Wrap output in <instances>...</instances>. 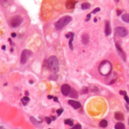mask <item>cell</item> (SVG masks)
<instances>
[{"mask_svg": "<svg viewBox=\"0 0 129 129\" xmlns=\"http://www.w3.org/2000/svg\"><path fill=\"white\" fill-rule=\"evenodd\" d=\"M76 2L75 0H67L66 2V7L67 9H73L76 5Z\"/></svg>", "mask_w": 129, "mask_h": 129, "instance_id": "30bf717a", "label": "cell"}, {"mask_svg": "<svg viewBox=\"0 0 129 129\" xmlns=\"http://www.w3.org/2000/svg\"><path fill=\"white\" fill-rule=\"evenodd\" d=\"M82 41L84 45H87L89 41V36L87 34H84L82 36Z\"/></svg>", "mask_w": 129, "mask_h": 129, "instance_id": "5bb4252c", "label": "cell"}, {"mask_svg": "<svg viewBox=\"0 0 129 129\" xmlns=\"http://www.w3.org/2000/svg\"><path fill=\"white\" fill-rule=\"evenodd\" d=\"M30 101V98H29L28 97H23L22 99H21V102H22V103L24 105V106H26L27 104V103Z\"/></svg>", "mask_w": 129, "mask_h": 129, "instance_id": "ffe728a7", "label": "cell"}, {"mask_svg": "<svg viewBox=\"0 0 129 129\" xmlns=\"http://www.w3.org/2000/svg\"><path fill=\"white\" fill-rule=\"evenodd\" d=\"M45 121H46V122L48 124H51V121H52V119L50 118V117H45Z\"/></svg>", "mask_w": 129, "mask_h": 129, "instance_id": "d4e9b609", "label": "cell"}, {"mask_svg": "<svg viewBox=\"0 0 129 129\" xmlns=\"http://www.w3.org/2000/svg\"><path fill=\"white\" fill-rule=\"evenodd\" d=\"M100 10H101V8H95L94 10H93L92 14H95V13H97V12H98Z\"/></svg>", "mask_w": 129, "mask_h": 129, "instance_id": "83f0119b", "label": "cell"}, {"mask_svg": "<svg viewBox=\"0 0 129 129\" xmlns=\"http://www.w3.org/2000/svg\"><path fill=\"white\" fill-rule=\"evenodd\" d=\"M23 22V18L20 16H14L10 20V25L11 27H18Z\"/></svg>", "mask_w": 129, "mask_h": 129, "instance_id": "277c9868", "label": "cell"}, {"mask_svg": "<svg viewBox=\"0 0 129 129\" xmlns=\"http://www.w3.org/2000/svg\"><path fill=\"white\" fill-rule=\"evenodd\" d=\"M120 94H123V95H126V92L125 91H119Z\"/></svg>", "mask_w": 129, "mask_h": 129, "instance_id": "1f68e13d", "label": "cell"}, {"mask_svg": "<svg viewBox=\"0 0 129 129\" xmlns=\"http://www.w3.org/2000/svg\"><path fill=\"white\" fill-rule=\"evenodd\" d=\"M64 122L66 124H69V125H70V126H73V124H74L73 121L72 119H66Z\"/></svg>", "mask_w": 129, "mask_h": 129, "instance_id": "7402d4cb", "label": "cell"}, {"mask_svg": "<svg viewBox=\"0 0 129 129\" xmlns=\"http://www.w3.org/2000/svg\"><path fill=\"white\" fill-rule=\"evenodd\" d=\"M115 47H116V49H117V51L119 53V56L122 58V60L124 61H125L126 60V55H125V54H124V52L123 51V50L122 49V48L119 46V44H115Z\"/></svg>", "mask_w": 129, "mask_h": 129, "instance_id": "9c48e42d", "label": "cell"}, {"mask_svg": "<svg viewBox=\"0 0 129 129\" xmlns=\"http://www.w3.org/2000/svg\"><path fill=\"white\" fill-rule=\"evenodd\" d=\"M122 13V11H120V10H117V15H120Z\"/></svg>", "mask_w": 129, "mask_h": 129, "instance_id": "d6a6232c", "label": "cell"}, {"mask_svg": "<svg viewBox=\"0 0 129 129\" xmlns=\"http://www.w3.org/2000/svg\"><path fill=\"white\" fill-rule=\"evenodd\" d=\"M88 87H84L82 89V94H88Z\"/></svg>", "mask_w": 129, "mask_h": 129, "instance_id": "cb8c5ba5", "label": "cell"}, {"mask_svg": "<svg viewBox=\"0 0 129 129\" xmlns=\"http://www.w3.org/2000/svg\"><path fill=\"white\" fill-rule=\"evenodd\" d=\"M48 63L49 65V67L52 72L57 73L59 70V63L58 60L55 56H51L48 58Z\"/></svg>", "mask_w": 129, "mask_h": 129, "instance_id": "3957f363", "label": "cell"}, {"mask_svg": "<svg viewBox=\"0 0 129 129\" xmlns=\"http://www.w3.org/2000/svg\"><path fill=\"white\" fill-rule=\"evenodd\" d=\"M115 33H116V35H118L120 37H124V36H126L128 35V30H126L124 27H116L115 28Z\"/></svg>", "mask_w": 129, "mask_h": 129, "instance_id": "8992f818", "label": "cell"}, {"mask_svg": "<svg viewBox=\"0 0 129 129\" xmlns=\"http://www.w3.org/2000/svg\"><path fill=\"white\" fill-rule=\"evenodd\" d=\"M124 100H125V101L127 102L128 104H129V98L127 95H124Z\"/></svg>", "mask_w": 129, "mask_h": 129, "instance_id": "4dcf8cb0", "label": "cell"}, {"mask_svg": "<svg viewBox=\"0 0 129 129\" xmlns=\"http://www.w3.org/2000/svg\"><path fill=\"white\" fill-rule=\"evenodd\" d=\"M91 7V5L88 2H85L83 3L82 5V8L83 10H86V9H88V8Z\"/></svg>", "mask_w": 129, "mask_h": 129, "instance_id": "44dd1931", "label": "cell"}, {"mask_svg": "<svg viewBox=\"0 0 129 129\" xmlns=\"http://www.w3.org/2000/svg\"><path fill=\"white\" fill-rule=\"evenodd\" d=\"M72 129H82V127H81V125H79V124H76V125L73 126Z\"/></svg>", "mask_w": 129, "mask_h": 129, "instance_id": "4316f807", "label": "cell"}, {"mask_svg": "<svg viewBox=\"0 0 129 129\" xmlns=\"http://www.w3.org/2000/svg\"><path fill=\"white\" fill-rule=\"evenodd\" d=\"M105 34L106 36H110L111 34V27L109 21H106V27H105Z\"/></svg>", "mask_w": 129, "mask_h": 129, "instance_id": "7c38bea8", "label": "cell"}, {"mask_svg": "<svg viewBox=\"0 0 129 129\" xmlns=\"http://www.w3.org/2000/svg\"><path fill=\"white\" fill-rule=\"evenodd\" d=\"M2 49H3V50H5V45H4V46H2Z\"/></svg>", "mask_w": 129, "mask_h": 129, "instance_id": "74e56055", "label": "cell"}, {"mask_svg": "<svg viewBox=\"0 0 129 129\" xmlns=\"http://www.w3.org/2000/svg\"><path fill=\"white\" fill-rule=\"evenodd\" d=\"M53 99H54V101H56V102H58V100H57V97H54Z\"/></svg>", "mask_w": 129, "mask_h": 129, "instance_id": "836d02e7", "label": "cell"}, {"mask_svg": "<svg viewBox=\"0 0 129 129\" xmlns=\"http://www.w3.org/2000/svg\"><path fill=\"white\" fill-rule=\"evenodd\" d=\"M11 36H12V37H16V33H12V34H11Z\"/></svg>", "mask_w": 129, "mask_h": 129, "instance_id": "e575fe53", "label": "cell"}, {"mask_svg": "<svg viewBox=\"0 0 129 129\" xmlns=\"http://www.w3.org/2000/svg\"><path fill=\"white\" fill-rule=\"evenodd\" d=\"M49 129H51V128H49Z\"/></svg>", "mask_w": 129, "mask_h": 129, "instance_id": "7bdbcfd3", "label": "cell"}, {"mask_svg": "<svg viewBox=\"0 0 129 129\" xmlns=\"http://www.w3.org/2000/svg\"><path fill=\"white\" fill-rule=\"evenodd\" d=\"M108 76V78L106 79V81L107 84H109V85H112V84H113V83H115L118 78L116 73H113V74L110 73L109 76Z\"/></svg>", "mask_w": 129, "mask_h": 129, "instance_id": "52a82bcc", "label": "cell"}, {"mask_svg": "<svg viewBox=\"0 0 129 129\" xmlns=\"http://www.w3.org/2000/svg\"><path fill=\"white\" fill-rule=\"evenodd\" d=\"M32 55V52L30 50L25 49L22 51L21 53V57H20V63L22 64H24L27 63V60L29 59V57Z\"/></svg>", "mask_w": 129, "mask_h": 129, "instance_id": "5b68a950", "label": "cell"}, {"mask_svg": "<svg viewBox=\"0 0 129 129\" xmlns=\"http://www.w3.org/2000/svg\"><path fill=\"white\" fill-rule=\"evenodd\" d=\"M112 64L110 61L104 60L103 61L99 66V72L102 76H107L111 73L112 71Z\"/></svg>", "mask_w": 129, "mask_h": 129, "instance_id": "6da1fadb", "label": "cell"}, {"mask_svg": "<svg viewBox=\"0 0 129 129\" xmlns=\"http://www.w3.org/2000/svg\"><path fill=\"white\" fill-rule=\"evenodd\" d=\"M69 95L72 98H77L78 97V92L75 89H71V91H70Z\"/></svg>", "mask_w": 129, "mask_h": 129, "instance_id": "9a60e30c", "label": "cell"}, {"mask_svg": "<svg viewBox=\"0 0 129 129\" xmlns=\"http://www.w3.org/2000/svg\"><path fill=\"white\" fill-rule=\"evenodd\" d=\"M115 119L119 120V121H122L124 119V115L121 113V112H116L115 113Z\"/></svg>", "mask_w": 129, "mask_h": 129, "instance_id": "4fadbf2b", "label": "cell"}, {"mask_svg": "<svg viewBox=\"0 0 129 129\" xmlns=\"http://www.w3.org/2000/svg\"><path fill=\"white\" fill-rule=\"evenodd\" d=\"M94 22H97V19H96V18H95V19L94 20Z\"/></svg>", "mask_w": 129, "mask_h": 129, "instance_id": "60d3db41", "label": "cell"}, {"mask_svg": "<svg viewBox=\"0 0 129 129\" xmlns=\"http://www.w3.org/2000/svg\"><path fill=\"white\" fill-rule=\"evenodd\" d=\"M72 20V18L69 16H65L64 18L60 19L58 21L55 23V28L57 30H60L63 28H64L70 21Z\"/></svg>", "mask_w": 129, "mask_h": 129, "instance_id": "7a4b0ae2", "label": "cell"}, {"mask_svg": "<svg viewBox=\"0 0 129 129\" xmlns=\"http://www.w3.org/2000/svg\"><path fill=\"white\" fill-rule=\"evenodd\" d=\"M51 117H52V119H53V120H55V119H56V117H55V116H51Z\"/></svg>", "mask_w": 129, "mask_h": 129, "instance_id": "8d00e7d4", "label": "cell"}, {"mask_svg": "<svg viewBox=\"0 0 129 129\" xmlns=\"http://www.w3.org/2000/svg\"><path fill=\"white\" fill-rule=\"evenodd\" d=\"M30 84H32V83H33L32 80H30Z\"/></svg>", "mask_w": 129, "mask_h": 129, "instance_id": "ab89813d", "label": "cell"}, {"mask_svg": "<svg viewBox=\"0 0 129 129\" xmlns=\"http://www.w3.org/2000/svg\"><path fill=\"white\" fill-rule=\"evenodd\" d=\"M25 94H26V95H28V94H29L28 91H26V92H25Z\"/></svg>", "mask_w": 129, "mask_h": 129, "instance_id": "f35d334b", "label": "cell"}, {"mask_svg": "<svg viewBox=\"0 0 129 129\" xmlns=\"http://www.w3.org/2000/svg\"><path fill=\"white\" fill-rule=\"evenodd\" d=\"M48 99H52V98H54V97L51 96V95H49V96H48Z\"/></svg>", "mask_w": 129, "mask_h": 129, "instance_id": "d590c367", "label": "cell"}, {"mask_svg": "<svg viewBox=\"0 0 129 129\" xmlns=\"http://www.w3.org/2000/svg\"><path fill=\"white\" fill-rule=\"evenodd\" d=\"M70 34H71V39L69 40V48L71 50L73 49V39H74V33H72L70 32Z\"/></svg>", "mask_w": 129, "mask_h": 129, "instance_id": "ac0fdd59", "label": "cell"}, {"mask_svg": "<svg viewBox=\"0 0 129 129\" xmlns=\"http://www.w3.org/2000/svg\"><path fill=\"white\" fill-rule=\"evenodd\" d=\"M91 14H88V15H87V17H86V19H85V21H88V20L91 19Z\"/></svg>", "mask_w": 129, "mask_h": 129, "instance_id": "f546056e", "label": "cell"}, {"mask_svg": "<svg viewBox=\"0 0 129 129\" xmlns=\"http://www.w3.org/2000/svg\"><path fill=\"white\" fill-rule=\"evenodd\" d=\"M115 129H125V127H124V124L123 123L119 122V123H117L115 124Z\"/></svg>", "mask_w": 129, "mask_h": 129, "instance_id": "2e32d148", "label": "cell"}, {"mask_svg": "<svg viewBox=\"0 0 129 129\" xmlns=\"http://www.w3.org/2000/svg\"><path fill=\"white\" fill-rule=\"evenodd\" d=\"M115 1H116V2H119V0H115Z\"/></svg>", "mask_w": 129, "mask_h": 129, "instance_id": "b9f144b4", "label": "cell"}, {"mask_svg": "<svg viewBox=\"0 0 129 129\" xmlns=\"http://www.w3.org/2000/svg\"><path fill=\"white\" fill-rule=\"evenodd\" d=\"M122 19L124 22L129 23V14H124V15H122Z\"/></svg>", "mask_w": 129, "mask_h": 129, "instance_id": "e0dca14e", "label": "cell"}, {"mask_svg": "<svg viewBox=\"0 0 129 129\" xmlns=\"http://www.w3.org/2000/svg\"><path fill=\"white\" fill-rule=\"evenodd\" d=\"M70 91H71V88L70 86L67 84H64L61 87V92L64 96H68L69 94Z\"/></svg>", "mask_w": 129, "mask_h": 129, "instance_id": "ba28073f", "label": "cell"}, {"mask_svg": "<svg viewBox=\"0 0 129 129\" xmlns=\"http://www.w3.org/2000/svg\"><path fill=\"white\" fill-rule=\"evenodd\" d=\"M108 125V122L105 119H103L102 121L100 122V126L101 128H106Z\"/></svg>", "mask_w": 129, "mask_h": 129, "instance_id": "d6986e66", "label": "cell"}, {"mask_svg": "<svg viewBox=\"0 0 129 129\" xmlns=\"http://www.w3.org/2000/svg\"><path fill=\"white\" fill-rule=\"evenodd\" d=\"M63 111H64L63 109H59V110H57V115H60L62 114V113H63Z\"/></svg>", "mask_w": 129, "mask_h": 129, "instance_id": "484cf974", "label": "cell"}, {"mask_svg": "<svg viewBox=\"0 0 129 129\" xmlns=\"http://www.w3.org/2000/svg\"><path fill=\"white\" fill-rule=\"evenodd\" d=\"M30 121L32 122V123L33 124H35V125H38L39 124H40V122H39L38 121H36V120L33 117H30Z\"/></svg>", "mask_w": 129, "mask_h": 129, "instance_id": "603a6c76", "label": "cell"}, {"mask_svg": "<svg viewBox=\"0 0 129 129\" xmlns=\"http://www.w3.org/2000/svg\"><path fill=\"white\" fill-rule=\"evenodd\" d=\"M49 78H50V79H52V78H53V79L56 80L57 78V75H53V76H51Z\"/></svg>", "mask_w": 129, "mask_h": 129, "instance_id": "f1b7e54d", "label": "cell"}, {"mask_svg": "<svg viewBox=\"0 0 129 129\" xmlns=\"http://www.w3.org/2000/svg\"><path fill=\"white\" fill-rule=\"evenodd\" d=\"M69 103V104L70 106H72L74 109H78V108H80L81 107V103L79 102H78L76 101H73V100H69V101H68Z\"/></svg>", "mask_w": 129, "mask_h": 129, "instance_id": "8fae6325", "label": "cell"}]
</instances>
